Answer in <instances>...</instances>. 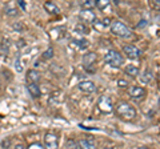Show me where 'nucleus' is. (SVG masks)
Masks as SVG:
<instances>
[{
	"mask_svg": "<svg viewBox=\"0 0 160 149\" xmlns=\"http://www.w3.org/2000/svg\"><path fill=\"white\" fill-rule=\"evenodd\" d=\"M139 149H149V148H147V147H140Z\"/></svg>",
	"mask_w": 160,
	"mask_h": 149,
	"instance_id": "nucleus-30",
	"label": "nucleus"
},
{
	"mask_svg": "<svg viewBox=\"0 0 160 149\" xmlns=\"http://www.w3.org/2000/svg\"><path fill=\"white\" fill-rule=\"evenodd\" d=\"M118 85H119L120 88H127V87H128V83H127L126 80H122V79H120V80L118 81Z\"/></svg>",
	"mask_w": 160,
	"mask_h": 149,
	"instance_id": "nucleus-23",
	"label": "nucleus"
},
{
	"mask_svg": "<svg viewBox=\"0 0 160 149\" xmlns=\"http://www.w3.org/2000/svg\"><path fill=\"white\" fill-rule=\"evenodd\" d=\"M104 149H113V148H104Z\"/></svg>",
	"mask_w": 160,
	"mask_h": 149,
	"instance_id": "nucleus-31",
	"label": "nucleus"
},
{
	"mask_svg": "<svg viewBox=\"0 0 160 149\" xmlns=\"http://www.w3.org/2000/svg\"><path fill=\"white\" fill-rule=\"evenodd\" d=\"M104 59H106V63L108 64L109 67H112V68H120L124 64L123 55L120 52H118V51H115V49L108 51Z\"/></svg>",
	"mask_w": 160,
	"mask_h": 149,
	"instance_id": "nucleus-2",
	"label": "nucleus"
},
{
	"mask_svg": "<svg viewBox=\"0 0 160 149\" xmlns=\"http://www.w3.org/2000/svg\"><path fill=\"white\" fill-rule=\"evenodd\" d=\"M73 43L76 44V47L80 48V49H86L89 46V41L87 40V39H76V40H73Z\"/></svg>",
	"mask_w": 160,
	"mask_h": 149,
	"instance_id": "nucleus-15",
	"label": "nucleus"
},
{
	"mask_svg": "<svg viewBox=\"0 0 160 149\" xmlns=\"http://www.w3.org/2000/svg\"><path fill=\"white\" fill-rule=\"evenodd\" d=\"M66 149H79L78 142L75 140H72V138H68L67 142H66Z\"/></svg>",
	"mask_w": 160,
	"mask_h": 149,
	"instance_id": "nucleus-17",
	"label": "nucleus"
},
{
	"mask_svg": "<svg viewBox=\"0 0 160 149\" xmlns=\"http://www.w3.org/2000/svg\"><path fill=\"white\" fill-rule=\"evenodd\" d=\"M111 23H112L111 19L106 17V19H104V20H103V26H111Z\"/></svg>",
	"mask_w": 160,
	"mask_h": 149,
	"instance_id": "nucleus-26",
	"label": "nucleus"
},
{
	"mask_svg": "<svg viewBox=\"0 0 160 149\" xmlns=\"http://www.w3.org/2000/svg\"><path fill=\"white\" fill-rule=\"evenodd\" d=\"M27 74H28V80H29V83L38 84V81L40 80V73L36 71V69H29Z\"/></svg>",
	"mask_w": 160,
	"mask_h": 149,
	"instance_id": "nucleus-13",
	"label": "nucleus"
},
{
	"mask_svg": "<svg viewBox=\"0 0 160 149\" xmlns=\"http://www.w3.org/2000/svg\"><path fill=\"white\" fill-rule=\"evenodd\" d=\"M128 93L135 100H142V99H144V96H146V89L139 87V85H132V87H129Z\"/></svg>",
	"mask_w": 160,
	"mask_h": 149,
	"instance_id": "nucleus-6",
	"label": "nucleus"
},
{
	"mask_svg": "<svg viewBox=\"0 0 160 149\" xmlns=\"http://www.w3.org/2000/svg\"><path fill=\"white\" fill-rule=\"evenodd\" d=\"M78 89L84 92V93H93L96 91V84L91 80H84V81H80L78 84Z\"/></svg>",
	"mask_w": 160,
	"mask_h": 149,
	"instance_id": "nucleus-7",
	"label": "nucleus"
},
{
	"mask_svg": "<svg viewBox=\"0 0 160 149\" xmlns=\"http://www.w3.org/2000/svg\"><path fill=\"white\" fill-rule=\"evenodd\" d=\"M13 149H27L26 147L23 145V144H16V145H15V148Z\"/></svg>",
	"mask_w": 160,
	"mask_h": 149,
	"instance_id": "nucleus-29",
	"label": "nucleus"
},
{
	"mask_svg": "<svg viewBox=\"0 0 160 149\" xmlns=\"http://www.w3.org/2000/svg\"><path fill=\"white\" fill-rule=\"evenodd\" d=\"M124 72H126L128 76H131V77L139 76V68H138V65H133V64H128V65H126Z\"/></svg>",
	"mask_w": 160,
	"mask_h": 149,
	"instance_id": "nucleus-12",
	"label": "nucleus"
},
{
	"mask_svg": "<svg viewBox=\"0 0 160 149\" xmlns=\"http://www.w3.org/2000/svg\"><path fill=\"white\" fill-rule=\"evenodd\" d=\"M27 89H28V92H29V95H31L32 99H38V97H40V88H39L38 84L29 83L28 85H27Z\"/></svg>",
	"mask_w": 160,
	"mask_h": 149,
	"instance_id": "nucleus-11",
	"label": "nucleus"
},
{
	"mask_svg": "<svg viewBox=\"0 0 160 149\" xmlns=\"http://www.w3.org/2000/svg\"><path fill=\"white\" fill-rule=\"evenodd\" d=\"M15 69H16V72H19V73L23 72V64H22V59H20V56H18L16 60H15Z\"/></svg>",
	"mask_w": 160,
	"mask_h": 149,
	"instance_id": "nucleus-18",
	"label": "nucleus"
},
{
	"mask_svg": "<svg viewBox=\"0 0 160 149\" xmlns=\"http://www.w3.org/2000/svg\"><path fill=\"white\" fill-rule=\"evenodd\" d=\"M53 57V49L52 48H48L46 52L43 53V59H46V60H49V59Z\"/></svg>",
	"mask_w": 160,
	"mask_h": 149,
	"instance_id": "nucleus-21",
	"label": "nucleus"
},
{
	"mask_svg": "<svg viewBox=\"0 0 160 149\" xmlns=\"http://www.w3.org/2000/svg\"><path fill=\"white\" fill-rule=\"evenodd\" d=\"M107 6H109V2H108V0H99V2H96V7L100 8V9L106 8Z\"/></svg>",
	"mask_w": 160,
	"mask_h": 149,
	"instance_id": "nucleus-22",
	"label": "nucleus"
},
{
	"mask_svg": "<svg viewBox=\"0 0 160 149\" xmlns=\"http://www.w3.org/2000/svg\"><path fill=\"white\" fill-rule=\"evenodd\" d=\"M116 113L120 118H124V120H133V118L136 117V109L127 101H122L118 104Z\"/></svg>",
	"mask_w": 160,
	"mask_h": 149,
	"instance_id": "nucleus-1",
	"label": "nucleus"
},
{
	"mask_svg": "<svg viewBox=\"0 0 160 149\" xmlns=\"http://www.w3.org/2000/svg\"><path fill=\"white\" fill-rule=\"evenodd\" d=\"M96 61H98V55L95 52H88L86 55H83V64H84V67L93 65Z\"/></svg>",
	"mask_w": 160,
	"mask_h": 149,
	"instance_id": "nucleus-9",
	"label": "nucleus"
},
{
	"mask_svg": "<svg viewBox=\"0 0 160 149\" xmlns=\"http://www.w3.org/2000/svg\"><path fill=\"white\" fill-rule=\"evenodd\" d=\"M87 31H88V28L84 26L83 23H80V24H78V26L75 27V32H76V33H79V32L80 33H87Z\"/></svg>",
	"mask_w": 160,
	"mask_h": 149,
	"instance_id": "nucleus-20",
	"label": "nucleus"
},
{
	"mask_svg": "<svg viewBox=\"0 0 160 149\" xmlns=\"http://www.w3.org/2000/svg\"><path fill=\"white\" fill-rule=\"evenodd\" d=\"M151 74H152V73H151V72H149V71H148V72H147V77H146V79H143V81H146V83H148V81H149V80H151V79H152V76H151Z\"/></svg>",
	"mask_w": 160,
	"mask_h": 149,
	"instance_id": "nucleus-27",
	"label": "nucleus"
},
{
	"mask_svg": "<svg viewBox=\"0 0 160 149\" xmlns=\"http://www.w3.org/2000/svg\"><path fill=\"white\" fill-rule=\"evenodd\" d=\"M96 7V0H87V2H84L82 4V8L83 9H91L92 11V8Z\"/></svg>",
	"mask_w": 160,
	"mask_h": 149,
	"instance_id": "nucleus-16",
	"label": "nucleus"
},
{
	"mask_svg": "<svg viewBox=\"0 0 160 149\" xmlns=\"http://www.w3.org/2000/svg\"><path fill=\"white\" fill-rule=\"evenodd\" d=\"M100 107H106V108H104V111H109V108H111V104H109V100H108V99L107 97H103L102 99V100H100Z\"/></svg>",
	"mask_w": 160,
	"mask_h": 149,
	"instance_id": "nucleus-19",
	"label": "nucleus"
},
{
	"mask_svg": "<svg viewBox=\"0 0 160 149\" xmlns=\"http://www.w3.org/2000/svg\"><path fill=\"white\" fill-rule=\"evenodd\" d=\"M44 8H46V11H48L49 13H53V15H58L60 12V9H59V7L56 6V4L49 3V2H47L46 4H44Z\"/></svg>",
	"mask_w": 160,
	"mask_h": 149,
	"instance_id": "nucleus-14",
	"label": "nucleus"
},
{
	"mask_svg": "<svg viewBox=\"0 0 160 149\" xmlns=\"http://www.w3.org/2000/svg\"><path fill=\"white\" fill-rule=\"evenodd\" d=\"M111 32H112L113 35H116V36L124 37V39H128V37L132 36L131 29H129L124 23L119 22V20L111 23Z\"/></svg>",
	"mask_w": 160,
	"mask_h": 149,
	"instance_id": "nucleus-3",
	"label": "nucleus"
},
{
	"mask_svg": "<svg viewBox=\"0 0 160 149\" xmlns=\"http://www.w3.org/2000/svg\"><path fill=\"white\" fill-rule=\"evenodd\" d=\"M80 19H82L84 23H93L96 20V15H95V12L91 11V9H82V11H80Z\"/></svg>",
	"mask_w": 160,
	"mask_h": 149,
	"instance_id": "nucleus-8",
	"label": "nucleus"
},
{
	"mask_svg": "<svg viewBox=\"0 0 160 149\" xmlns=\"http://www.w3.org/2000/svg\"><path fill=\"white\" fill-rule=\"evenodd\" d=\"M18 4H19V6H20V7H22L23 9H26V8H27V6H26V3H24V2H23V0H19V2H18Z\"/></svg>",
	"mask_w": 160,
	"mask_h": 149,
	"instance_id": "nucleus-28",
	"label": "nucleus"
},
{
	"mask_svg": "<svg viewBox=\"0 0 160 149\" xmlns=\"http://www.w3.org/2000/svg\"><path fill=\"white\" fill-rule=\"evenodd\" d=\"M123 52H124V55H127L128 59H133V60L135 59H139L140 55H142V51H140L136 46H133V44H127V46H124Z\"/></svg>",
	"mask_w": 160,
	"mask_h": 149,
	"instance_id": "nucleus-4",
	"label": "nucleus"
},
{
	"mask_svg": "<svg viewBox=\"0 0 160 149\" xmlns=\"http://www.w3.org/2000/svg\"><path fill=\"white\" fill-rule=\"evenodd\" d=\"M44 147L46 149H58L59 147V140L55 133H47L44 136Z\"/></svg>",
	"mask_w": 160,
	"mask_h": 149,
	"instance_id": "nucleus-5",
	"label": "nucleus"
},
{
	"mask_svg": "<svg viewBox=\"0 0 160 149\" xmlns=\"http://www.w3.org/2000/svg\"><path fill=\"white\" fill-rule=\"evenodd\" d=\"M9 144H11V140H9V138H7L6 141H2V148L8 149V148H9Z\"/></svg>",
	"mask_w": 160,
	"mask_h": 149,
	"instance_id": "nucleus-24",
	"label": "nucleus"
},
{
	"mask_svg": "<svg viewBox=\"0 0 160 149\" xmlns=\"http://www.w3.org/2000/svg\"><path fill=\"white\" fill-rule=\"evenodd\" d=\"M28 149H44V148H43L42 144H36V142H35V144H32V145L29 147Z\"/></svg>",
	"mask_w": 160,
	"mask_h": 149,
	"instance_id": "nucleus-25",
	"label": "nucleus"
},
{
	"mask_svg": "<svg viewBox=\"0 0 160 149\" xmlns=\"http://www.w3.org/2000/svg\"><path fill=\"white\" fill-rule=\"evenodd\" d=\"M78 147L80 149H96V142L92 138H82L78 142Z\"/></svg>",
	"mask_w": 160,
	"mask_h": 149,
	"instance_id": "nucleus-10",
	"label": "nucleus"
}]
</instances>
